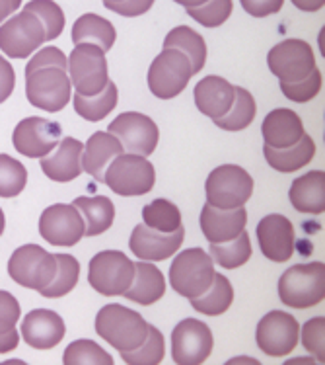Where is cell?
<instances>
[{
	"label": "cell",
	"mask_w": 325,
	"mask_h": 365,
	"mask_svg": "<svg viewBox=\"0 0 325 365\" xmlns=\"http://www.w3.org/2000/svg\"><path fill=\"white\" fill-rule=\"evenodd\" d=\"M4 225H6V221H4V213H2V209H0V235L4 232Z\"/></svg>",
	"instance_id": "obj_54"
},
{
	"label": "cell",
	"mask_w": 325,
	"mask_h": 365,
	"mask_svg": "<svg viewBox=\"0 0 325 365\" xmlns=\"http://www.w3.org/2000/svg\"><path fill=\"white\" fill-rule=\"evenodd\" d=\"M164 295H166V279L162 272L148 262H137L133 284L125 291V297L139 305L148 307L154 305Z\"/></svg>",
	"instance_id": "obj_27"
},
{
	"label": "cell",
	"mask_w": 325,
	"mask_h": 365,
	"mask_svg": "<svg viewBox=\"0 0 325 365\" xmlns=\"http://www.w3.org/2000/svg\"><path fill=\"white\" fill-rule=\"evenodd\" d=\"M84 219L74 205L57 203L39 219V235L53 246H74L84 237Z\"/></svg>",
	"instance_id": "obj_16"
},
{
	"label": "cell",
	"mask_w": 325,
	"mask_h": 365,
	"mask_svg": "<svg viewBox=\"0 0 325 365\" xmlns=\"http://www.w3.org/2000/svg\"><path fill=\"white\" fill-rule=\"evenodd\" d=\"M279 297L292 309H310L325 299V264H298L279 279Z\"/></svg>",
	"instance_id": "obj_2"
},
{
	"label": "cell",
	"mask_w": 325,
	"mask_h": 365,
	"mask_svg": "<svg viewBox=\"0 0 325 365\" xmlns=\"http://www.w3.org/2000/svg\"><path fill=\"white\" fill-rule=\"evenodd\" d=\"M142 219L144 225L160 232H176L183 227L178 205L168 200H154L152 203H148L142 209Z\"/></svg>",
	"instance_id": "obj_37"
},
{
	"label": "cell",
	"mask_w": 325,
	"mask_h": 365,
	"mask_svg": "<svg viewBox=\"0 0 325 365\" xmlns=\"http://www.w3.org/2000/svg\"><path fill=\"white\" fill-rule=\"evenodd\" d=\"M117 39L115 28L110 20H105L97 14L80 16L73 26V41L74 45L94 43L104 51H110Z\"/></svg>",
	"instance_id": "obj_30"
},
{
	"label": "cell",
	"mask_w": 325,
	"mask_h": 365,
	"mask_svg": "<svg viewBox=\"0 0 325 365\" xmlns=\"http://www.w3.org/2000/svg\"><path fill=\"white\" fill-rule=\"evenodd\" d=\"M242 8L253 18H265V16L277 14L282 8L284 0H240Z\"/></svg>",
	"instance_id": "obj_47"
},
{
	"label": "cell",
	"mask_w": 325,
	"mask_h": 365,
	"mask_svg": "<svg viewBox=\"0 0 325 365\" xmlns=\"http://www.w3.org/2000/svg\"><path fill=\"white\" fill-rule=\"evenodd\" d=\"M292 4L304 12H316L319 8H324L325 0H292Z\"/></svg>",
	"instance_id": "obj_52"
},
{
	"label": "cell",
	"mask_w": 325,
	"mask_h": 365,
	"mask_svg": "<svg viewBox=\"0 0 325 365\" xmlns=\"http://www.w3.org/2000/svg\"><path fill=\"white\" fill-rule=\"evenodd\" d=\"M119 155H123V145L111 133L97 131L88 139L82 150V168L97 182H104L105 168Z\"/></svg>",
	"instance_id": "obj_25"
},
{
	"label": "cell",
	"mask_w": 325,
	"mask_h": 365,
	"mask_svg": "<svg viewBox=\"0 0 325 365\" xmlns=\"http://www.w3.org/2000/svg\"><path fill=\"white\" fill-rule=\"evenodd\" d=\"M47 41L41 20L28 10L12 16L0 26V49L10 59H26Z\"/></svg>",
	"instance_id": "obj_12"
},
{
	"label": "cell",
	"mask_w": 325,
	"mask_h": 365,
	"mask_svg": "<svg viewBox=\"0 0 325 365\" xmlns=\"http://www.w3.org/2000/svg\"><path fill=\"white\" fill-rule=\"evenodd\" d=\"M193 76L189 57L174 47H164V51L152 61L148 68V88L160 100L179 96Z\"/></svg>",
	"instance_id": "obj_6"
},
{
	"label": "cell",
	"mask_w": 325,
	"mask_h": 365,
	"mask_svg": "<svg viewBox=\"0 0 325 365\" xmlns=\"http://www.w3.org/2000/svg\"><path fill=\"white\" fill-rule=\"evenodd\" d=\"M117 2H123V0H104V6H107V4H117Z\"/></svg>",
	"instance_id": "obj_55"
},
{
	"label": "cell",
	"mask_w": 325,
	"mask_h": 365,
	"mask_svg": "<svg viewBox=\"0 0 325 365\" xmlns=\"http://www.w3.org/2000/svg\"><path fill=\"white\" fill-rule=\"evenodd\" d=\"M261 133L265 139V145L273 149H289L294 143L302 139L304 131L302 120L298 118V113L287 108H279L267 115L261 125Z\"/></svg>",
	"instance_id": "obj_24"
},
{
	"label": "cell",
	"mask_w": 325,
	"mask_h": 365,
	"mask_svg": "<svg viewBox=\"0 0 325 365\" xmlns=\"http://www.w3.org/2000/svg\"><path fill=\"white\" fill-rule=\"evenodd\" d=\"M65 365H111L113 358L92 340H76L68 346L63 356Z\"/></svg>",
	"instance_id": "obj_39"
},
{
	"label": "cell",
	"mask_w": 325,
	"mask_h": 365,
	"mask_svg": "<svg viewBox=\"0 0 325 365\" xmlns=\"http://www.w3.org/2000/svg\"><path fill=\"white\" fill-rule=\"evenodd\" d=\"M104 182L111 192L123 197L148 194L156 182L152 163L141 155H119L105 168Z\"/></svg>",
	"instance_id": "obj_4"
},
{
	"label": "cell",
	"mask_w": 325,
	"mask_h": 365,
	"mask_svg": "<svg viewBox=\"0 0 325 365\" xmlns=\"http://www.w3.org/2000/svg\"><path fill=\"white\" fill-rule=\"evenodd\" d=\"M73 84L67 68L45 67L26 75V96L33 108L45 112H60L70 102Z\"/></svg>",
	"instance_id": "obj_7"
},
{
	"label": "cell",
	"mask_w": 325,
	"mask_h": 365,
	"mask_svg": "<svg viewBox=\"0 0 325 365\" xmlns=\"http://www.w3.org/2000/svg\"><path fill=\"white\" fill-rule=\"evenodd\" d=\"M185 239V229H178L176 232H160L150 229L148 225L141 223L134 227L129 246L137 258L148 262H162L170 258L181 248Z\"/></svg>",
	"instance_id": "obj_19"
},
{
	"label": "cell",
	"mask_w": 325,
	"mask_h": 365,
	"mask_svg": "<svg viewBox=\"0 0 325 365\" xmlns=\"http://www.w3.org/2000/svg\"><path fill=\"white\" fill-rule=\"evenodd\" d=\"M247 225V211L244 207L218 209L213 205H205L201 211V231L207 237L208 242H228L236 239L238 235L245 231Z\"/></svg>",
	"instance_id": "obj_21"
},
{
	"label": "cell",
	"mask_w": 325,
	"mask_h": 365,
	"mask_svg": "<svg viewBox=\"0 0 325 365\" xmlns=\"http://www.w3.org/2000/svg\"><path fill=\"white\" fill-rule=\"evenodd\" d=\"M211 328L197 319H185L171 332V358L178 365H201L213 354Z\"/></svg>",
	"instance_id": "obj_13"
},
{
	"label": "cell",
	"mask_w": 325,
	"mask_h": 365,
	"mask_svg": "<svg viewBox=\"0 0 325 365\" xmlns=\"http://www.w3.org/2000/svg\"><path fill=\"white\" fill-rule=\"evenodd\" d=\"M134 277V264L119 250L97 252L90 260L88 282L104 297L125 295Z\"/></svg>",
	"instance_id": "obj_9"
},
{
	"label": "cell",
	"mask_w": 325,
	"mask_h": 365,
	"mask_svg": "<svg viewBox=\"0 0 325 365\" xmlns=\"http://www.w3.org/2000/svg\"><path fill=\"white\" fill-rule=\"evenodd\" d=\"M20 342V336L16 332V328L8 330V332H0V354H8L12 351Z\"/></svg>",
	"instance_id": "obj_50"
},
{
	"label": "cell",
	"mask_w": 325,
	"mask_h": 365,
	"mask_svg": "<svg viewBox=\"0 0 325 365\" xmlns=\"http://www.w3.org/2000/svg\"><path fill=\"white\" fill-rule=\"evenodd\" d=\"M263 155L271 168L282 172V174H289V172L300 170L306 164L311 163V158L316 155V143L311 141L310 135H304L300 141L294 143L289 149H273V147L265 145Z\"/></svg>",
	"instance_id": "obj_28"
},
{
	"label": "cell",
	"mask_w": 325,
	"mask_h": 365,
	"mask_svg": "<svg viewBox=\"0 0 325 365\" xmlns=\"http://www.w3.org/2000/svg\"><path fill=\"white\" fill-rule=\"evenodd\" d=\"M60 139V125L43 118H26L14 129V149L28 158H43L51 153Z\"/></svg>",
	"instance_id": "obj_17"
},
{
	"label": "cell",
	"mask_w": 325,
	"mask_h": 365,
	"mask_svg": "<svg viewBox=\"0 0 325 365\" xmlns=\"http://www.w3.org/2000/svg\"><path fill=\"white\" fill-rule=\"evenodd\" d=\"M45 67H60V68H68L67 65V57L65 53L57 49V47H43L41 51L36 53L31 61L26 65V75L31 73V71H37V68H45Z\"/></svg>",
	"instance_id": "obj_45"
},
{
	"label": "cell",
	"mask_w": 325,
	"mask_h": 365,
	"mask_svg": "<svg viewBox=\"0 0 325 365\" xmlns=\"http://www.w3.org/2000/svg\"><path fill=\"white\" fill-rule=\"evenodd\" d=\"M255 112H257V106H255L252 94L242 86H236L234 104L222 118L215 120V125L224 131H242L245 127L252 125V121L255 120Z\"/></svg>",
	"instance_id": "obj_35"
},
{
	"label": "cell",
	"mask_w": 325,
	"mask_h": 365,
	"mask_svg": "<svg viewBox=\"0 0 325 365\" xmlns=\"http://www.w3.org/2000/svg\"><path fill=\"white\" fill-rule=\"evenodd\" d=\"M193 94H195L197 110L215 121L218 118H222L232 108L234 98H236V86L230 84L222 76L211 75L197 82Z\"/></svg>",
	"instance_id": "obj_22"
},
{
	"label": "cell",
	"mask_w": 325,
	"mask_h": 365,
	"mask_svg": "<svg viewBox=\"0 0 325 365\" xmlns=\"http://www.w3.org/2000/svg\"><path fill=\"white\" fill-rule=\"evenodd\" d=\"M20 303L8 291L0 289V332H8L16 328V322L20 319Z\"/></svg>",
	"instance_id": "obj_46"
},
{
	"label": "cell",
	"mask_w": 325,
	"mask_h": 365,
	"mask_svg": "<svg viewBox=\"0 0 325 365\" xmlns=\"http://www.w3.org/2000/svg\"><path fill=\"white\" fill-rule=\"evenodd\" d=\"M191 307L197 313L208 314V317H218V314L226 313L234 301V289L226 277L222 274H215V279L203 295L195 299H189Z\"/></svg>",
	"instance_id": "obj_32"
},
{
	"label": "cell",
	"mask_w": 325,
	"mask_h": 365,
	"mask_svg": "<svg viewBox=\"0 0 325 365\" xmlns=\"http://www.w3.org/2000/svg\"><path fill=\"white\" fill-rule=\"evenodd\" d=\"M324 332H325V319L324 317H316L304 324L302 328V344L306 350L310 351L314 358L318 359L319 364L325 361V350H324Z\"/></svg>",
	"instance_id": "obj_44"
},
{
	"label": "cell",
	"mask_w": 325,
	"mask_h": 365,
	"mask_svg": "<svg viewBox=\"0 0 325 365\" xmlns=\"http://www.w3.org/2000/svg\"><path fill=\"white\" fill-rule=\"evenodd\" d=\"M267 65L281 86L300 82L316 71V59L311 47L302 39H284L267 55Z\"/></svg>",
	"instance_id": "obj_11"
},
{
	"label": "cell",
	"mask_w": 325,
	"mask_h": 365,
	"mask_svg": "<svg viewBox=\"0 0 325 365\" xmlns=\"http://www.w3.org/2000/svg\"><path fill=\"white\" fill-rule=\"evenodd\" d=\"M215 279V260L201 248H189L176 256L170 268V284L181 297L203 295Z\"/></svg>",
	"instance_id": "obj_3"
},
{
	"label": "cell",
	"mask_w": 325,
	"mask_h": 365,
	"mask_svg": "<svg viewBox=\"0 0 325 365\" xmlns=\"http://www.w3.org/2000/svg\"><path fill=\"white\" fill-rule=\"evenodd\" d=\"M107 133L117 137L123 149H127L131 155H141V157H150L158 145V125L150 120L148 115L139 112H127L117 115L107 127Z\"/></svg>",
	"instance_id": "obj_15"
},
{
	"label": "cell",
	"mask_w": 325,
	"mask_h": 365,
	"mask_svg": "<svg viewBox=\"0 0 325 365\" xmlns=\"http://www.w3.org/2000/svg\"><path fill=\"white\" fill-rule=\"evenodd\" d=\"M232 8H234L232 0H207L201 6L185 8V10L201 26H205V28H218V26H222L228 20L230 14H232Z\"/></svg>",
	"instance_id": "obj_42"
},
{
	"label": "cell",
	"mask_w": 325,
	"mask_h": 365,
	"mask_svg": "<svg viewBox=\"0 0 325 365\" xmlns=\"http://www.w3.org/2000/svg\"><path fill=\"white\" fill-rule=\"evenodd\" d=\"M23 10L36 14L41 20L47 41L57 39L60 36V31L65 30V14H63L59 4L53 2V0H31V2L26 4Z\"/></svg>",
	"instance_id": "obj_41"
},
{
	"label": "cell",
	"mask_w": 325,
	"mask_h": 365,
	"mask_svg": "<svg viewBox=\"0 0 325 365\" xmlns=\"http://www.w3.org/2000/svg\"><path fill=\"white\" fill-rule=\"evenodd\" d=\"M154 0H123L117 4H107L105 8H110L111 12H115L119 16H125V18H134V16L146 14L148 10L152 8Z\"/></svg>",
	"instance_id": "obj_48"
},
{
	"label": "cell",
	"mask_w": 325,
	"mask_h": 365,
	"mask_svg": "<svg viewBox=\"0 0 325 365\" xmlns=\"http://www.w3.org/2000/svg\"><path fill=\"white\" fill-rule=\"evenodd\" d=\"M20 4H22V0H0V24L4 22L10 14H14Z\"/></svg>",
	"instance_id": "obj_51"
},
{
	"label": "cell",
	"mask_w": 325,
	"mask_h": 365,
	"mask_svg": "<svg viewBox=\"0 0 325 365\" xmlns=\"http://www.w3.org/2000/svg\"><path fill=\"white\" fill-rule=\"evenodd\" d=\"M80 211L84 219V237H96L110 229L115 219V207L110 197L94 195V197H76L73 203Z\"/></svg>",
	"instance_id": "obj_29"
},
{
	"label": "cell",
	"mask_w": 325,
	"mask_h": 365,
	"mask_svg": "<svg viewBox=\"0 0 325 365\" xmlns=\"http://www.w3.org/2000/svg\"><path fill=\"white\" fill-rule=\"evenodd\" d=\"M211 258L226 269H236L252 258V242L247 232L242 231L228 242H211Z\"/></svg>",
	"instance_id": "obj_36"
},
{
	"label": "cell",
	"mask_w": 325,
	"mask_h": 365,
	"mask_svg": "<svg viewBox=\"0 0 325 365\" xmlns=\"http://www.w3.org/2000/svg\"><path fill=\"white\" fill-rule=\"evenodd\" d=\"M205 192L213 207H244L253 194V178L238 164H222L208 174Z\"/></svg>",
	"instance_id": "obj_5"
},
{
	"label": "cell",
	"mask_w": 325,
	"mask_h": 365,
	"mask_svg": "<svg viewBox=\"0 0 325 365\" xmlns=\"http://www.w3.org/2000/svg\"><path fill=\"white\" fill-rule=\"evenodd\" d=\"M16 86V73L12 65L0 55V104L6 102L10 94L14 92Z\"/></svg>",
	"instance_id": "obj_49"
},
{
	"label": "cell",
	"mask_w": 325,
	"mask_h": 365,
	"mask_svg": "<svg viewBox=\"0 0 325 365\" xmlns=\"http://www.w3.org/2000/svg\"><path fill=\"white\" fill-rule=\"evenodd\" d=\"M164 47H174L185 53L189 61H191L193 75H197L199 71L205 67V61H207V43L203 36H199L197 31L191 30L189 26H178L166 36L164 39Z\"/></svg>",
	"instance_id": "obj_31"
},
{
	"label": "cell",
	"mask_w": 325,
	"mask_h": 365,
	"mask_svg": "<svg viewBox=\"0 0 325 365\" xmlns=\"http://www.w3.org/2000/svg\"><path fill=\"white\" fill-rule=\"evenodd\" d=\"M290 203L300 213L319 215L325 211V172L311 170L292 182Z\"/></svg>",
	"instance_id": "obj_26"
},
{
	"label": "cell",
	"mask_w": 325,
	"mask_h": 365,
	"mask_svg": "<svg viewBox=\"0 0 325 365\" xmlns=\"http://www.w3.org/2000/svg\"><path fill=\"white\" fill-rule=\"evenodd\" d=\"M82 150H84V145L80 141H76L73 137H65L63 141H59V147L51 157L41 158V170L47 178L60 182V184L78 178L84 172Z\"/></svg>",
	"instance_id": "obj_23"
},
{
	"label": "cell",
	"mask_w": 325,
	"mask_h": 365,
	"mask_svg": "<svg viewBox=\"0 0 325 365\" xmlns=\"http://www.w3.org/2000/svg\"><path fill=\"white\" fill-rule=\"evenodd\" d=\"M28 170L20 160L0 155V197H16L23 192Z\"/></svg>",
	"instance_id": "obj_40"
},
{
	"label": "cell",
	"mask_w": 325,
	"mask_h": 365,
	"mask_svg": "<svg viewBox=\"0 0 325 365\" xmlns=\"http://www.w3.org/2000/svg\"><path fill=\"white\" fill-rule=\"evenodd\" d=\"M57 272L55 254L47 252L41 246L26 245L20 246L8 262V274L16 284L28 289H43L51 284Z\"/></svg>",
	"instance_id": "obj_10"
},
{
	"label": "cell",
	"mask_w": 325,
	"mask_h": 365,
	"mask_svg": "<svg viewBox=\"0 0 325 365\" xmlns=\"http://www.w3.org/2000/svg\"><path fill=\"white\" fill-rule=\"evenodd\" d=\"M67 65L70 84L80 96H94L110 82L105 51L94 43L76 45L67 59Z\"/></svg>",
	"instance_id": "obj_8"
},
{
	"label": "cell",
	"mask_w": 325,
	"mask_h": 365,
	"mask_svg": "<svg viewBox=\"0 0 325 365\" xmlns=\"http://www.w3.org/2000/svg\"><path fill=\"white\" fill-rule=\"evenodd\" d=\"M148 327L137 311L121 305H105L96 317V332L119 351L139 348L146 340Z\"/></svg>",
	"instance_id": "obj_1"
},
{
	"label": "cell",
	"mask_w": 325,
	"mask_h": 365,
	"mask_svg": "<svg viewBox=\"0 0 325 365\" xmlns=\"http://www.w3.org/2000/svg\"><path fill=\"white\" fill-rule=\"evenodd\" d=\"M166 346H164L162 332L156 327H148L146 340L131 351H121V358L129 365H158L162 364Z\"/></svg>",
	"instance_id": "obj_38"
},
{
	"label": "cell",
	"mask_w": 325,
	"mask_h": 365,
	"mask_svg": "<svg viewBox=\"0 0 325 365\" xmlns=\"http://www.w3.org/2000/svg\"><path fill=\"white\" fill-rule=\"evenodd\" d=\"M174 2H178L181 6L185 8H195V6H201V4H205L207 0H174Z\"/></svg>",
	"instance_id": "obj_53"
},
{
	"label": "cell",
	"mask_w": 325,
	"mask_h": 365,
	"mask_svg": "<svg viewBox=\"0 0 325 365\" xmlns=\"http://www.w3.org/2000/svg\"><path fill=\"white\" fill-rule=\"evenodd\" d=\"M55 260H57V272H55V277L51 279V284L37 291L41 297H65L78 284V276H80V264H78V260L74 256H70V254H55Z\"/></svg>",
	"instance_id": "obj_33"
},
{
	"label": "cell",
	"mask_w": 325,
	"mask_h": 365,
	"mask_svg": "<svg viewBox=\"0 0 325 365\" xmlns=\"http://www.w3.org/2000/svg\"><path fill=\"white\" fill-rule=\"evenodd\" d=\"M300 338L298 321L289 313L271 311L267 313L257 324L255 340L259 350L271 358H284L294 350Z\"/></svg>",
	"instance_id": "obj_14"
},
{
	"label": "cell",
	"mask_w": 325,
	"mask_h": 365,
	"mask_svg": "<svg viewBox=\"0 0 325 365\" xmlns=\"http://www.w3.org/2000/svg\"><path fill=\"white\" fill-rule=\"evenodd\" d=\"M65 322L49 309H36L22 321V336L26 344L36 350H51L65 338Z\"/></svg>",
	"instance_id": "obj_20"
},
{
	"label": "cell",
	"mask_w": 325,
	"mask_h": 365,
	"mask_svg": "<svg viewBox=\"0 0 325 365\" xmlns=\"http://www.w3.org/2000/svg\"><path fill=\"white\" fill-rule=\"evenodd\" d=\"M259 248L265 258L277 264H284L294 254V227L290 219L273 213L257 223Z\"/></svg>",
	"instance_id": "obj_18"
},
{
	"label": "cell",
	"mask_w": 325,
	"mask_h": 365,
	"mask_svg": "<svg viewBox=\"0 0 325 365\" xmlns=\"http://www.w3.org/2000/svg\"><path fill=\"white\" fill-rule=\"evenodd\" d=\"M321 82H324L321 73H319V68H316L308 78L294 82V84H284V86H281V90L289 100L304 104V102H310V100L318 96L319 90H321Z\"/></svg>",
	"instance_id": "obj_43"
},
{
	"label": "cell",
	"mask_w": 325,
	"mask_h": 365,
	"mask_svg": "<svg viewBox=\"0 0 325 365\" xmlns=\"http://www.w3.org/2000/svg\"><path fill=\"white\" fill-rule=\"evenodd\" d=\"M117 106V86L113 82H107L102 92L94 96H80L74 94V110L76 113L88 121H102L105 115H110Z\"/></svg>",
	"instance_id": "obj_34"
}]
</instances>
